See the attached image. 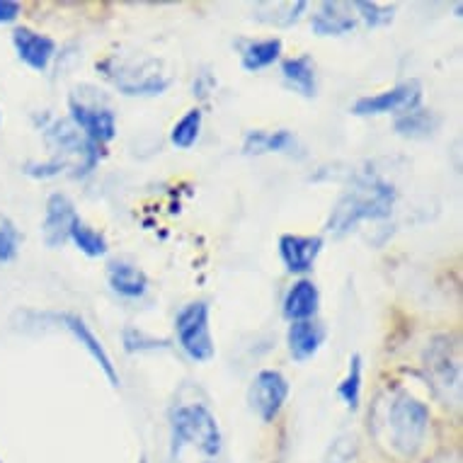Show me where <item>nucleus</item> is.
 <instances>
[{
	"instance_id": "9",
	"label": "nucleus",
	"mask_w": 463,
	"mask_h": 463,
	"mask_svg": "<svg viewBox=\"0 0 463 463\" xmlns=\"http://www.w3.org/2000/svg\"><path fill=\"white\" fill-rule=\"evenodd\" d=\"M69 119L76 124L80 134L88 141L98 144L99 148L109 144L117 137V117L112 107L98 105V102H85V99H69Z\"/></svg>"
},
{
	"instance_id": "22",
	"label": "nucleus",
	"mask_w": 463,
	"mask_h": 463,
	"mask_svg": "<svg viewBox=\"0 0 463 463\" xmlns=\"http://www.w3.org/2000/svg\"><path fill=\"white\" fill-rule=\"evenodd\" d=\"M308 10L306 0H297V3H258L252 13L260 23L274 24V27H291L298 23V17Z\"/></svg>"
},
{
	"instance_id": "14",
	"label": "nucleus",
	"mask_w": 463,
	"mask_h": 463,
	"mask_svg": "<svg viewBox=\"0 0 463 463\" xmlns=\"http://www.w3.org/2000/svg\"><path fill=\"white\" fill-rule=\"evenodd\" d=\"M320 308V288L318 284L308 277H301L288 287L281 311L288 323H301V320H313Z\"/></svg>"
},
{
	"instance_id": "11",
	"label": "nucleus",
	"mask_w": 463,
	"mask_h": 463,
	"mask_svg": "<svg viewBox=\"0 0 463 463\" xmlns=\"http://www.w3.org/2000/svg\"><path fill=\"white\" fill-rule=\"evenodd\" d=\"M80 216L76 212V204L71 202L69 194L53 192L49 194L44 204V219H42V241L49 250L61 248L69 241L71 231L76 226Z\"/></svg>"
},
{
	"instance_id": "7",
	"label": "nucleus",
	"mask_w": 463,
	"mask_h": 463,
	"mask_svg": "<svg viewBox=\"0 0 463 463\" xmlns=\"http://www.w3.org/2000/svg\"><path fill=\"white\" fill-rule=\"evenodd\" d=\"M418 107H422V83L418 78H411V80H402V83L383 92L359 98L350 107V112L354 117H383V114L401 117V114L412 112Z\"/></svg>"
},
{
	"instance_id": "15",
	"label": "nucleus",
	"mask_w": 463,
	"mask_h": 463,
	"mask_svg": "<svg viewBox=\"0 0 463 463\" xmlns=\"http://www.w3.org/2000/svg\"><path fill=\"white\" fill-rule=\"evenodd\" d=\"M107 284L117 297L127 301H138L148 294V277L129 260H112L107 265Z\"/></svg>"
},
{
	"instance_id": "12",
	"label": "nucleus",
	"mask_w": 463,
	"mask_h": 463,
	"mask_svg": "<svg viewBox=\"0 0 463 463\" xmlns=\"http://www.w3.org/2000/svg\"><path fill=\"white\" fill-rule=\"evenodd\" d=\"M279 258L288 274H308L316 265V260L326 248V241L320 236H301V233H284L279 238Z\"/></svg>"
},
{
	"instance_id": "28",
	"label": "nucleus",
	"mask_w": 463,
	"mask_h": 463,
	"mask_svg": "<svg viewBox=\"0 0 463 463\" xmlns=\"http://www.w3.org/2000/svg\"><path fill=\"white\" fill-rule=\"evenodd\" d=\"M122 342H124V352H129V354H141V352H153V350H167L170 347V342L167 340H158V337H151V335H146L144 330H137V327H127L122 333Z\"/></svg>"
},
{
	"instance_id": "4",
	"label": "nucleus",
	"mask_w": 463,
	"mask_h": 463,
	"mask_svg": "<svg viewBox=\"0 0 463 463\" xmlns=\"http://www.w3.org/2000/svg\"><path fill=\"white\" fill-rule=\"evenodd\" d=\"M42 131H44L46 146L53 151L52 158L63 163L66 170H73L76 177L90 175L99 165L102 148L88 141L71 119H53L52 124L42 127Z\"/></svg>"
},
{
	"instance_id": "33",
	"label": "nucleus",
	"mask_w": 463,
	"mask_h": 463,
	"mask_svg": "<svg viewBox=\"0 0 463 463\" xmlns=\"http://www.w3.org/2000/svg\"><path fill=\"white\" fill-rule=\"evenodd\" d=\"M206 463H213V461H206Z\"/></svg>"
},
{
	"instance_id": "8",
	"label": "nucleus",
	"mask_w": 463,
	"mask_h": 463,
	"mask_svg": "<svg viewBox=\"0 0 463 463\" xmlns=\"http://www.w3.org/2000/svg\"><path fill=\"white\" fill-rule=\"evenodd\" d=\"M288 379L277 369H262L255 373L250 388H248V402L250 411L258 415L262 422H274L279 415L284 402L288 398Z\"/></svg>"
},
{
	"instance_id": "26",
	"label": "nucleus",
	"mask_w": 463,
	"mask_h": 463,
	"mask_svg": "<svg viewBox=\"0 0 463 463\" xmlns=\"http://www.w3.org/2000/svg\"><path fill=\"white\" fill-rule=\"evenodd\" d=\"M23 248V233L10 216L0 213V265H8L20 255Z\"/></svg>"
},
{
	"instance_id": "25",
	"label": "nucleus",
	"mask_w": 463,
	"mask_h": 463,
	"mask_svg": "<svg viewBox=\"0 0 463 463\" xmlns=\"http://www.w3.org/2000/svg\"><path fill=\"white\" fill-rule=\"evenodd\" d=\"M69 241H73V245L83 252L85 258L92 260L105 258L107 250H109V243H107L105 233H99V231H95V228L83 223V221H78L76 226H73Z\"/></svg>"
},
{
	"instance_id": "2",
	"label": "nucleus",
	"mask_w": 463,
	"mask_h": 463,
	"mask_svg": "<svg viewBox=\"0 0 463 463\" xmlns=\"http://www.w3.org/2000/svg\"><path fill=\"white\" fill-rule=\"evenodd\" d=\"M170 456L177 458L184 447H197L206 458H216L223 449L219 420L204 402L175 405L170 411Z\"/></svg>"
},
{
	"instance_id": "21",
	"label": "nucleus",
	"mask_w": 463,
	"mask_h": 463,
	"mask_svg": "<svg viewBox=\"0 0 463 463\" xmlns=\"http://www.w3.org/2000/svg\"><path fill=\"white\" fill-rule=\"evenodd\" d=\"M439 127V117L425 107H418V109H412L408 114H401V117H395L393 129L398 137L402 138H427L432 137L434 131Z\"/></svg>"
},
{
	"instance_id": "19",
	"label": "nucleus",
	"mask_w": 463,
	"mask_h": 463,
	"mask_svg": "<svg viewBox=\"0 0 463 463\" xmlns=\"http://www.w3.org/2000/svg\"><path fill=\"white\" fill-rule=\"evenodd\" d=\"M298 138L288 129L265 131L252 129L243 138L245 156H269V153H297Z\"/></svg>"
},
{
	"instance_id": "20",
	"label": "nucleus",
	"mask_w": 463,
	"mask_h": 463,
	"mask_svg": "<svg viewBox=\"0 0 463 463\" xmlns=\"http://www.w3.org/2000/svg\"><path fill=\"white\" fill-rule=\"evenodd\" d=\"M281 49H284V42L279 37L248 42L241 49V66L248 73H258V71L269 69V66H274L281 59Z\"/></svg>"
},
{
	"instance_id": "18",
	"label": "nucleus",
	"mask_w": 463,
	"mask_h": 463,
	"mask_svg": "<svg viewBox=\"0 0 463 463\" xmlns=\"http://www.w3.org/2000/svg\"><path fill=\"white\" fill-rule=\"evenodd\" d=\"M281 78L284 83L301 98L313 99L318 95V76H316V63L308 53L294 56V59H284L281 61Z\"/></svg>"
},
{
	"instance_id": "24",
	"label": "nucleus",
	"mask_w": 463,
	"mask_h": 463,
	"mask_svg": "<svg viewBox=\"0 0 463 463\" xmlns=\"http://www.w3.org/2000/svg\"><path fill=\"white\" fill-rule=\"evenodd\" d=\"M202 122H204V112L199 107H192L180 117L170 131V144L180 148V151H190L192 146L199 141V134H202Z\"/></svg>"
},
{
	"instance_id": "34",
	"label": "nucleus",
	"mask_w": 463,
	"mask_h": 463,
	"mask_svg": "<svg viewBox=\"0 0 463 463\" xmlns=\"http://www.w3.org/2000/svg\"><path fill=\"white\" fill-rule=\"evenodd\" d=\"M0 463H3V461H0Z\"/></svg>"
},
{
	"instance_id": "1",
	"label": "nucleus",
	"mask_w": 463,
	"mask_h": 463,
	"mask_svg": "<svg viewBox=\"0 0 463 463\" xmlns=\"http://www.w3.org/2000/svg\"><path fill=\"white\" fill-rule=\"evenodd\" d=\"M395 199L398 192L388 180L379 175H359L333 206L326 231L330 236L342 238L352 233L362 221L388 219L393 213Z\"/></svg>"
},
{
	"instance_id": "10",
	"label": "nucleus",
	"mask_w": 463,
	"mask_h": 463,
	"mask_svg": "<svg viewBox=\"0 0 463 463\" xmlns=\"http://www.w3.org/2000/svg\"><path fill=\"white\" fill-rule=\"evenodd\" d=\"M46 318H52L56 326L66 327V330L73 335V340H76L78 345L90 354L92 362L102 369V373H105L107 381H109V386L119 388L122 381H119V373H117V366H114L109 352H107L102 340H99L98 335L92 333V327L88 326L80 316H76V313H49Z\"/></svg>"
},
{
	"instance_id": "27",
	"label": "nucleus",
	"mask_w": 463,
	"mask_h": 463,
	"mask_svg": "<svg viewBox=\"0 0 463 463\" xmlns=\"http://www.w3.org/2000/svg\"><path fill=\"white\" fill-rule=\"evenodd\" d=\"M352 10H357L366 27H386L395 17V5H383V3L357 0V3H352Z\"/></svg>"
},
{
	"instance_id": "13",
	"label": "nucleus",
	"mask_w": 463,
	"mask_h": 463,
	"mask_svg": "<svg viewBox=\"0 0 463 463\" xmlns=\"http://www.w3.org/2000/svg\"><path fill=\"white\" fill-rule=\"evenodd\" d=\"M13 49H15L17 59L37 73H44L56 56V42L42 32H34L32 27L13 30Z\"/></svg>"
},
{
	"instance_id": "30",
	"label": "nucleus",
	"mask_w": 463,
	"mask_h": 463,
	"mask_svg": "<svg viewBox=\"0 0 463 463\" xmlns=\"http://www.w3.org/2000/svg\"><path fill=\"white\" fill-rule=\"evenodd\" d=\"M23 15V3L17 0H0V24H13Z\"/></svg>"
},
{
	"instance_id": "3",
	"label": "nucleus",
	"mask_w": 463,
	"mask_h": 463,
	"mask_svg": "<svg viewBox=\"0 0 463 463\" xmlns=\"http://www.w3.org/2000/svg\"><path fill=\"white\" fill-rule=\"evenodd\" d=\"M98 71H102L107 80L129 98H156V95H163L173 83L156 59L122 61V59L112 56L107 61L98 63Z\"/></svg>"
},
{
	"instance_id": "31",
	"label": "nucleus",
	"mask_w": 463,
	"mask_h": 463,
	"mask_svg": "<svg viewBox=\"0 0 463 463\" xmlns=\"http://www.w3.org/2000/svg\"><path fill=\"white\" fill-rule=\"evenodd\" d=\"M138 463H146V458H138Z\"/></svg>"
},
{
	"instance_id": "17",
	"label": "nucleus",
	"mask_w": 463,
	"mask_h": 463,
	"mask_svg": "<svg viewBox=\"0 0 463 463\" xmlns=\"http://www.w3.org/2000/svg\"><path fill=\"white\" fill-rule=\"evenodd\" d=\"M326 342V327L316 323V320H301V323H291L287 330V347L288 354L294 362L304 364L313 359Z\"/></svg>"
},
{
	"instance_id": "5",
	"label": "nucleus",
	"mask_w": 463,
	"mask_h": 463,
	"mask_svg": "<svg viewBox=\"0 0 463 463\" xmlns=\"http://www.w3.org/2000/svg\"><path fill=\"white\" fill-rule=\"evenodd\" d=\"M427 427H430V408L412 395H398L388 408V432L398 454H415L425 441Z\"/></svg>"
},
{
	"instance_id": "6",
	"label": "nucleus",
	"mask_w": 463,
	"mask_h": 463,
	"mask_svg": "<svg viewBox=\"0 0 463 463\" xmlns=\"http://www.w3.org/2000/svg\"><path fill=\"white\" fill-rule=\"evenodd\" d=\"M209 304L206 301H192L183 306L175 316V335L180 350L187 354V359L206 364L216 354L212 337V326H209Z\"/></svg>"
},
{
	"instance_id": "16",
	"label": "nucleus",
	"mask_w": 463,
	"mask_h": 463,
	"mask_svg": "<svg viewBox=\"0 0 463 463\" xmlns=\"http://www.w3.org/2000/svg\"><path fill=\"white\" fill-rule=\"evenodd\" d=\"M357 27L352 15V3H320L311 17V30L318 37H345Z\"/></svg>"
},
{
	"instance_id": "32",
	"label": "nucleus",
	"mask_w": 463,
	"mask_h": 463,
	"mask_svg": "<svg viewBox=\"0 0 463 463\" xmlns=\"http://www.w3.org/2000/svg\"><path fill=\"white\" fill-rule=\"evenodd\" d=\"M0 122H3V114H0Z\"/></svg>"
},
{
	"instance_id": "29",
	"label": "nucleus",
	"mask_w": 463,
	"mask_h": 463,
	"mask_svg": "<svg viewBox=\"0 0 463 463\" xmlns=\"http://www.w3.org/2000/svg\"><path fill=\"white\" fill-rule=\"evenodd\" d=\"M357 451V444H354V437H345V439L333 441L330 447V454H327L326 463H350L352 456Z\"/></svg>"
},
{
	"instance_id": "23",
	"label": "nucleus",
	"mask_w": 463,
	"mask_h": 463,
	"mask_svg": "<svg viewBox=\"0 0 463 463\" xmlns=\"http://www.w3.org/2000/svg\"><path fill=\"white\" fill-rule=\"evenodd\" d=\"M362 381H364V359H362V354H352L350 364H347V373H345V379L337 383V395L342 398L347 411H359Z\"/></svg>"
}]
</instances>
